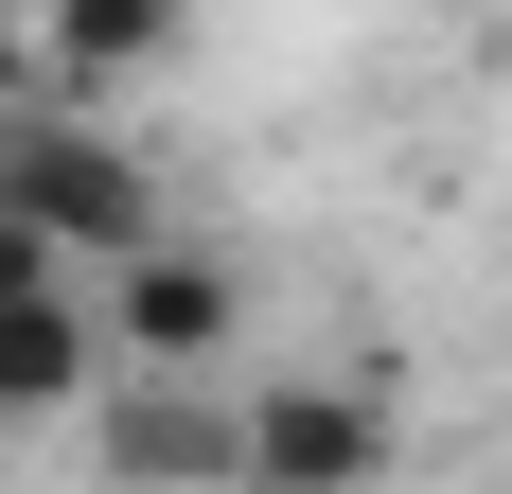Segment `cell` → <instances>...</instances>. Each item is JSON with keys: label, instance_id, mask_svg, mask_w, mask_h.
Returning <instances> with one entry per match:
<instances>
[{"label": "cell", "instance_id": "6da1fadb", "mask_svg": "<svg viewBox=\"0 0 512 494\" xmlns=\"http://www.w3.org/2000/svg\"><path fill=\"white\" fill-rule=\"evenodd\" d=\"M0 230H53L71 265H124V247H142V230H177V212H159V177L106 142L71 89H36L18 124H0Z\"/></svg>", "mask_w": 512, "mask_h": 494}, {"label": "cell", "instance_id": "7a4b0ae2", "mask_svg": "<svg viewBox=\"0 0 512 494\" xmlns=\"http://www.w3.org/2000/svg\"><path fill=\"white\" fill-rule=\"evenodd\" d=\"M124 353H106V300L71 283V247L53 230H0V424H53L71 389H106Z\"/></svg>", "mask_w": 512, "mask_h": 494}, {"label": "cell", "instance_id": "3957f363", "mask_svg": "<svg viewBox=\"0 0 512 494\" xmlns=\"http://www.w3.org/2000/svg\"><path fill=\"white\" fill-rule=\"evenodd\" d=\"M106 353H124V371H230V353H248V283H230L212 247L142 230L106 265Z\"/></svg>", "mask_w": 512, "mask_h": 494}, {"label": "cell", "instance_id": "277c9868", "mask_svg": "<svg viewBox=\"0 0 512 494\" xmlns=\"http://www.w3.org/2000/svg\"><path fill=\"white\" fill-rule=\"evenodd\" d=\"M195 36V0H36V71L71 106H106V89H142L159 53Z\"/></svg>", "mask_w": 512, "mask_h": 494}, {"label": "cell", "instance_id": "5b68a950", "mask_svg": "<svg viewBox=\"0 0 512 494\" xmlns=\"http://www.w3.org/2000/svg\"><path fill=\"white\" fill-rule=\"evenodd\" d=\"M248 477H389V406L371 389H265L248 406Z\"/></svg>", "mask_w": 512, "mask_h": 494}, {"label": "cell", "instance_id": "8992f818", "mask_svg": "<svg viewBox=\"0 0 512 494\" xmlns=\"http://www.w3.org/2000/svg\"><path fill=\"white\" fill-rule=\"evenodd\" d=\"M36 89H53V71H36V0H0V124H18Z\"/></svg>", "mask_w": 512, "mask_h": 494}]
</instances>
